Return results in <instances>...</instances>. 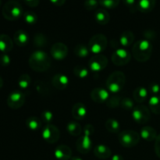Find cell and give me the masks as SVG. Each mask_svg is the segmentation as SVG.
I'll return each mask as SVG.
<instances>
[{
    "label": "cell",
    "mask_w": 160,
    "mask_h": 160,
    "mask_svg": "<svg viewBox=\"0 0 160 160\" xmlns=\"http://www.w3.org/2000/svg\"><path fill=\"white\" fill-rule=\"evenodd\" d=\"M152 48V45L148 40H146V39L139 40L133 45V56L138 62H147L151 58Z\"/></svg>",
    "instance_id": "cell-1"
},
{
    "label": "cell",
    "mask_w": 160,
    "mask_h": 160,
    "mask_svg": "<svg viewBox=\"0 0 160 160\" xmlns=\"http://www.w3.org/2000/svg\"><path fill=\"white\" fill-rule=\"evenodd\" d=\"M29 66L35 71H45L51 66V59L45 52L38 50L33 52L30 56Z\"/></svg>",
    "instance_id": "cell-2"
},
{
    "label": "cell",
    "mask_w": 160,
    "mask_h": 160,
    "mask_svg": "<svg viewBox=\"0 0 160 160\" xmlns=\"http://www.w3.org/2000/svg\"><path fill=\"white\" fill-rule=\"evenodd\" d=\"M2 16L8 20H17L23 15V7L16 0H9L2 7Z\"/></svg>",
    "instance_id": "cell-3"
},
{
    "label": "cell",
    "mask_w": 160,
    "mask_h": 160,
    "mask_svg": "<svg viewBox=\"0 0 160 160\" xmlns=\"http://www.w3.org/2000/svg\"><path fill=\"white\" fill-rule=\"evenodd\" d=\"M126 77L121 71H114L111 73L106 81L107 90L111 93H118L124 87Z\"/></svg>",
    "instance_id": "cell-4"
},
{
    "label": "cell",
    "mask_w": 160,
    "mask_h": 160,
    "mask_svg": "<svg viewBox=\"0 0 160 160\" xmlns=\"http://www.w3.org/2000/svg\"><path fill=\"white\" fill-rule=\"evenodd\" d=\"M141 136L137 131L133 130H126L120 132L118 140L120 145L125 148H132L140 142Z\"/></svg>",
    "instance_id": "cell-5"
},
{
    "label": "cell",
    "mask_w": 160,
    "mask_h": 160,
    "mask_svg": "<svg viewBox=\"0 0 160 160\" xmlns=\"http://www.w3.org/2000/svg\"><path fill=\"white\" fill-rule=\"evenodd\" d=\"M107 38L102 34H95L91 38L88 42V48L90 52L94 54H100L102 52L104 51L107 47Z\"/></svg>",
    "instance_id": "cell-6"
},
{
    "label": "cell",
    "mask_w": 160,
    "mask_h": 160,
    "mask_svg": "<svg viewBox=\"0 0 160 160\" xmlns=\"http://www.w3.org/2000/svg\"><path fill=\"white\" fill-rule=\"evenodd\" d=\"M150 111L148 107L142 105L134 106L132 112V117L134 121L139 124H145L150 120Z\"/></svg>",
    "instance_id": "cell-7"
},
{
    "label": "cell",
    "mask_w": 160,
    "mask_h": 160,
    "mask_svg": "<svg viewBox=\"0 0 160 160\" xmlns=\"http://www.w3.org/2000/svg\"><path fill=\"white\" fill-rule=\"evenodd\" d=\"M42 138L46 142L54 144L58 142L60 137L59 130L53 124H45L42 132Z\"/></svg>",
    "instance_id": "cell-8"
},
{
    "label": "cell",
    "mask_w": 160,
    "mask_h": 160,
    "mask_svg": "<svg viewBox=\"0 0 160 160\" xmlns=\"http://www.w3.org/2000/svg\"><path fill=\"white\" fill-rule=\"evenodd\" d=\"M131 59V53L124 48H117L112 55V62L114 65L122 67L130 62Z\"/></svg>",
    "instance_id": "cell-9"
},
{
    "label": "cell",
    "mask_w": 160,
    "mask_h": 160,
    "mask_svg": "<svg viewBox=\"0 0 160 160\" xmlns=\"http://www.w3.org/2000/svg\"><path fill=\"white\" fill-rule=\"evenodd\" d=\"M8 106L12 109H18L23 106L25 102V95L20 91L11 92L7 98Z\"/></svg>",
    "instance_id": "cell-10"
},
{
    "label": "cell",
    "mask_w": 160,
    "mask_h": 160,
    "mask_svg": "<svg viewBox=\"0 0 160 160\" xmlns=\"http://www.w3.org/2000/svg\"><path fill=\"white\" fill-rule=\"evenodd\" d=\"M108 65V59L105 56L101 54L95 55L88 62L89 68L93 72H99L104 70Z\"/></svg>",
    "instance_id": "cell-11"
},
{
    "label": "cell",
    "mask_w": 160,
    "mask_h": 160,
    "mask_svg": "<svg viewBox=\"0 0 160 160\" xmlns=\"http://www.w3.org/2000/svg\"><path fill=\"white\" fill-rule=\"evenodd\" d=\"M68 54V48L62 42L53 44L51 48V56L56 60H62L65 59Z\"/></svg>",
    "instance_id": "cell-12"
},
{
    "label": "cell",
    "mask_w": 160,
    "mask_h": 160,
    "mask_svg": "<svg viewBox=\"0 0 160 160\" xmlns=\"http://www.w3.org/2000/svg\"><path fill=\"white\" fill-rule=\"evenodd\" d=\"M93 142L91 137L82 135L76 142V148L81 154H87L92 149Z\"/></svg>",
    "instance_id": "cell-13"
},
{
    "label": "cell",
    "mask_w": 160,
    "mask_h": 160,
    "mask_svg": "<svg viewBox=\"0 0 160 160\" xmlns=\"http://www.w3.org/2000/svg\"><path fill=\"white\" fill-rule=\"evenodd\" d=\"M109 97V92L103 88H95L91 92V98L97 103L106 102Z\"/></svg>",
    "instance_id": "cell-14"
},
{
    "label": "cell",
    "mask_w": 160,
    "mask_h": 160,
    "mask_svg": "<svg viewBox=\"0 0 160 160\" xmlns=\"http://www.w3.org/2000/svg\"><path fill=\"white\" fill-rule=\"evenodd\" d=\"M54 156L58 160H70L72 158V150L67 145H59L55 150Z\"/></svg>",
    "instance_id": "cell-15"
},
{
    "label": "cell",
    "mask_w": 160,
    "mask_h": 160,
    "mask_svg": "<svg viewBox=\"0 0 160 160\" xmlns=\"http://www.w3.org/2000/svg\"><path fill=\"white\" fill-rule=\"evenodd\" d=\"M52 84L54 88L58 90H63L66 89L69 85V78L62 73H57L55 75L52 81Z\"/></svg>",
    "instance_id": "cell-16"
},
{
    "label": "cell",
    "mask_w": 160,
    "mask_h": 160,
    "mask_svg": "<svg viewBox=\"0 0 160 160\" xmlns=\"http://www.w3.org/2000/svg\"><path fill=\"white\" fill-rule=\"evenodd\" d=\"M88 109L83 103H76L72 108V116L75 120H83L87 116Z\"/></svg>",
    "instance_id": "cell-17"
},
{
    "label": "cell",
    "mask_w": 160,
    "mask_h": 160,
    "mask_svg": "<svg viewBox=\"0 0 160 160\" xmlns=\"http://www.w3.org/2000/svg\"><path fill=\"white\" fill-rule=\"evenodd\" d=\"M94 154L100 159H106L112 156V151L110 148L105 145H98L94 148Z\"/></svg>",
    "instance_id": "cell-18"
},
{
    "label": "cell",
    "mask_w": 160,
    "mask_h": 160,
    "mask_svg": "<svg viewBox=\"0 0 160 160\" xmlns=\"http://www.w3.org/2000/svg\"><path fill=\"white\" fill-rule=\"evenodd\" d=\"M95 20L98 23L101 25L107 24L110 20V15L104 8L97 9L95 12Z\"/></svg>",
    "instance_id": "cell-19"
},
{
    "label": "cell",
    "mask_w": 160,
    "mask_h": 160,
    "mask_svg": "<svg viewBox=\"0 0 160 160\" xmlns=\"http://www.w3.org/2000/svg\"><path fill=\"white\" fill-rule=\"evenodd\" d=\"M13 42L7 34H0V51L3 53H7L12 49Z\"/></svg>",
    "instance_id": "cell-20"
},
{
    "label": "cell",
    "mask_w": 160,
    "mask_h": 160,
    "mask_svg": "<svg viewBox=\"0 0 160 160\" xmlns=\"http://www.w3.org/2000/svg\"><path fill=\"white\" fill-rule=\"evenodd\" d=\"M156 0H138L137 3V9L142 12H149L154 9Z\"/></svg>",
    "instance_id": "cell-21"
},
{
    "label": "cell",
    "mask_w": 160,
    "mask_h": 160,
    "mask_svg": "<svg viewBox=\"0 0 160 160\" xmlns=\"http://www.w3.org/2000/svg\"><path fill=\"white\" fill-rule=\"evenodd\" d=\"M13 40L16 45L18 46H25L29 42V35L23 30H18L14 34Z\"/></svg>",
    "instance_id": "cell-22"
},
{
    "label": "cell",
    "mask_w": 160,
    "mask_h": 160,
    "mask_svg": "<svg viewBox=\"0 0 160 160\" xmlns=\"http://www.w3.org/2000/svg\"><path fill=\"white\" fill-rule=\"evenodd\" d=\"M141 138L145 139L148 142H152L156 140L157 138V133H156V129L150 126H145L142 128L140 132Z\"/></svg>",
    "instance_id": "cell-23"
},
{
    "label": "cell",
    "mask_w": 160,
    "mask_h": 160,
    "mask_svg": "<svg viewBox=\"0 0 160 160\" xmlns=\"http://www.w3.org/2000/svg\"><path fill=\"white\" fill-rule=\"evenodd\" d=\"M148 96V89L144 87H138L134 89L133 97L134 99L138 103H142L147 99Z\"/></svg>",
    "instance_id": "cell-24"
},
{
    "label": "cell",
    "mask_w": 160,
    "mask_h": 160,
    "mask_svg": "<svg viewBox=\"0 0 160 160\" xmlns=\"http://www.w3.org/2000/svg\"><path fill=\"white\" fill-rule=\"evenodd\" d=\"M134 41V35L132 31H125L120 35L119 38V42L122 46L128 47L133 44Z\"/></svg>",
    "instance_id": "cell-25"
},
{
    "label": "cell",
    "mask_w": 160,
    "mask_h": 160,
    "mask_svg": "<svg viewBox=\"0 0 160 160\" xmlns=\"http://www.w3.org/2000/svg\"><path fill=\"white\" fill-rule=\"evenodd\" d=\"M149 109L153 113L160 114V96L159 95H153L150 98L148 101Z\"/></svg>",
    "instance_id": "cell-26"
},
{
    "label": "cell",
    "mask_w": 160,
    "mask_h": 160,
    "mask_svg": "<svg viewBox=\"0 0 160 160\" xmlns=\"http://www.w3.org/2000/svg\"><path fill=\"white\" fill-rule=\"evenodd\" d=\"M73 52H74V54L78 57L84 58L88 56L90 53V49L88 48V45H86L83 43H79L75 46Z\"/></svg>",
    "instance_id": "cell-27"
},
{
    "label": "cell",
    "mask_w": 160,
    "mask_h": 160,
    "mask_svg": "<svg viewBox=\"0 0 160 160\" xmlns=\"http://www.w3.org/2000/svg\"><path fill=\"white\" fill-rule=\"evenodd\" d=\"M67 130L72 136H79L83 132L82 128L78 123L74 121L70 122L67 126Z\"/></svg>",
    "instance_id": "cell-28"
},
{
    "label": "cell",
    "mask_w": 160,
    "mask_h": 160,
    "mask_svg": "<svg viewBox=\"0 0 160 160\" xmlns=\"http://www.w3.org/2000/svg\"><path fill=\"white\" fill-rule=\"evenodd\" d=\"M106 128L107 129L108 131L111 133H118L120 132V123L117 121V120L113 118H109L106 120Z\"/></svg>",
    "instance_id": "cell-29"
},
{
    "label": "cell",
    "mask_w": 160,
    "mask_h": 160,
    "mask_svg": "<svg viewBox=\"0 0 160 160\" xmlns=\"http://www.w3.org/2000/svg\"><path fill=\"white\" fill-rule=\"evenodd\" d=\"M26 125L30 130L33 131H38L42 127V121L35 117H31L27 119Z\"/></svg>",
    "instance_id": "cell-30"
},
{
    "label": "cell",
    "mask_w": 160,
    "mask_h": 160,
    "mask_svg": "<svg viewBox=\"0 0 160 160\" xmlns=\"http://www.w3.org/2000/svg\"><path fill=\"white\" fill-rule=\"evenodd\" d=\"M35 88L36 91L38 92L40 95H48L49 93L51 92L49 87L46 84V83L42 82V81H37L35 83Z\"/></svg>",
    "instance_id": "cell-31"
},
{
    "label": "cell",
    "mask_w": 160,
    "mask_h": 160,
    "mask_svg": "<svg viewBox=\"0 0 160 160\" xmlns=\"http://www.w3.org/2000/svg\"><path fill=\"white\" fill-rule=\"evenodd\" d=\"M23 20L26 22L28 24L33 25L35 24L38 21V16L33 11H27V12H23Z\"/></svg>",
    "instance_id": "cell-32"
},
{
    "label": "cell",
    "mask_w": 160,
    "mask_h": 160,
    "mask_svg": "<svg viewBox=\"0 0 160 160\" xmlns=\"http://www.w3.org/2000/svg\"><path fill=\"white\" fill-rule=\"evenodd\" d=\"M88 70L84 66L77 65L73 68V73L75 74V76H77L79 78H81V79L87 78L88 76Z\"/></svg>",
    "instance_id": "cell-33"
},
{
    "label": "cell",
    "mask_w": 160,
    "mask_h": 160,
    "mask_svg": "<svg viewBox=\"0 0 160 160\" xmlns=\"http://www.w3.org/2000/svg\"><path fill=\"white\" fill-rule=\"evenodd\" d=\"M18 85L20 86V88L26 89L30 86L31 83V78L27 73L21 74L18 78Z\"/></svg>",
    "instance_id": "cell-34"
},
{
    "label": "cell",
    "mask_w": 160,
    "mask_h": 160,
    "mask_svg": "<svg viewBox=\"0 0 160 160\" xmlns=\"http://www.w3.org/2000/svg\"><path fill=\"white\" fill-rule=\"evenodd\" d=\"M47 42H48L47 38L42 33H38V34H36L34 35V44L35 46L39 47V48L45 47L47 45Z\"/></svg>",
    "instance_id": "cell-35"
},
{
    "label": "cell",
    "mask_w": 160,
    "mask_h": 160,
    "mask_svg": "<svg viewBox=\"0 0 160 160\" xmlns=\"http://www.w3.org/2000/svg\"><path fill=\"white\" fill-rule=\"evenodd\" d=\"M120 0H98L99 5H101L104 9H115L120 4Z\"/></svg>",
    "instance_id": "cell-36"
},
{
    "label": "cell",
    "mask_w": 160,
    "mask_h": 160,
    "mask_svg": "<svg viewBox=\"0 0 160 160\" xmlns=\"http://www.w3.org/2000/svg\"><path fill=\"white\" fill-rule=\"evenodd\" d=\"M121 100L120 96H110L106 102V106L109 108H117L120 106Z\"/></svg>",
    "instance_id": "cell-37"
},
{
    "label": "cell",
    "mask_w": 160,
    "mask_h": 160,
    "mask_svg": "<svg viewBox=\"0 0 160 160\" xmlns=\"http://www.w3.org/2000/svg\"><path fill=\"white\" fill-rule=\"evenodd\" d=\"M41 118H42V120H43L45 124H50L51 122L53 120L54 115H53V113L51 111L45 110L42 112V114H41Z\"/></svg>",
    "instance_id": "cell-38"
},
{
    "label": "cell",
    "mask_w": 160,
    "mask_h": 160,
    "mask_svg": "<svg viewBox=\"0 0 160 160\" xmlns=\"http://www.w3.org/2000/svg\"><path fill=\"white\" fill-rule=\"evenodd\" d=\"M98 5H99L98 0H85L84 2V8L89 11L97 9Z\"/></svg>",
    "instance_id": "cell-39"
},
{
    "label": "cell",
    "mask_w": 160,
    "mask_h": 160,
    "mask_svg": "<svg viewBox=\"0 0 160 160\" xmlns=\"http://www.w3.org/2000/svg\"><path fill=\"white\" fill-rule=\"evenodd\" d=\"M120 106L123 109H126V110H131L134 108V103L133 100L130 98H122Z\"/></svg>",
    "instance_id": "cell-40"
},
{
    "label": "cell",
    "mask_w": 160,
    "mask_h": 160,
    "mask_svg": "<svg viewBox=\"0 0 160 160\" xmlns=\"http://www.w3.org/2000/svg\"><path fill=\"white\" fill-rule=\"evenodd\" d=\"M148 92L153 95H158L160 92V85L156 82H152L148 85Z\"/></svg>",
    "instance_id": "cell-41"
},
{
    "label": "cell",
    "mask_w": 160,
    "mask_h": 160,
    "mask_svg": "<svg viewBox=\"0 0 160 160\" xmlns=\"http://www.w3.org/2000/svg\"><path fill=\"white\" fill-rule=\"evenodd\" d=\"M122 1L131 12H134L137 9V0H122Z\"/></svg>",
    "instance_id": "cell-42"
},
{
    "label": "cell",
    "mask_w": 160,
    "mask_h": 160,
    "mask_svg": "<svg viewBox=\"0 0 160 160\" xmlns=\"http://www.w3.org/2000/svg\"><path fill=\"white\" fill-rule=\"evenodd\" d=\"M94 132H95V128L92 124L85 125L84 129H83V134H84L83 135L91 137L94 134Z\"/></svg>",
    "instance_id": "cell-43"
},
{
    "label": "cell",
    "mask_w": 160,
    "mask_h": 160,
    "mask_svg": "<svg viewBox=\"0 0 160 160\" xmlns=\"http://www.w3.org/2000/svg\"><path fill=\"white\" fill-rule=\"evenodd\" d=\"M10 57L6 53H4V54H2L0 56V63H1V65L2 67H7V66H9V63H10Z\"/></svg>",
    "instance_id": "cell-44"
},
{
    "label": "cell",
    "mask_w": 160,
    "mask_h": 160,
    "mask_svg": "<svg viewBox=\"0 0 160 160\" xmlns=\"http://www.w3.org/2000/svg\"><path fill=\"white\" fill-rule=\"evenodd\" d=\"M144 36H145L146 40H148L150 42V40L152 39L156 38V32L152 30H146V31L144 32Z\"/></svg>",
    "instance_id": "cell-45"
},
{
    "label": "cell",
    "mask_w": 160,
    "mask_h": 160,
    "mask_svg": "<svg viewBox=\"0 0 160 160\" xmlns=\"http://www.w3.org/2000/svg\"><path fill=\"white\" fill-rule=\"evenodd\" d=\"M155 152L159 158H160V134L157 136L155 143Z\"/></svg>",
    "instance_id": "cell-46"
},
{
    "label": "cell",
    "mask_w": 160,
    "mask_h": 160,
    "mask_svg": "<svg viewBox=\"0 0 160 160\" xmlns=\"http://www.w3.org/2000/svg\"><path fill=\"white\" fill-rule=\"evenodd\" d=\"M25 4L28 5L30 7H36L40 3V0H23Z\"/></svg>",
    "instance_id": "cell-47"
},
{
    "label": "cell",
    "mask_w": 160,
    "mask_h": 160,
    "mask_svg": "<svg viewBox=\"0 0 160 160\" xmlns=\"http://www.w3.org/2000/svg\"><path fill=\"white\" fill-rule=\"evenodd\" d=\"M49 1L56 6H62L66 2V0H49Z\"/></svg>",
    "instance_id": "cell-48"
},
{
    "label": "cell",
    "mask_w": 160,
    "mask_h": 160,
    "mask_svg": "<svg viewBox=\"0 0 160 160\" xmlns=\"http://www.w3.org/2000/svg\"><path fill=\"white\" fill-rule=\"evenodd\" d=\"M111 160H124V159H123V157L121 156V155L115 154L112 156V159H111Z\"/></svg>",
    "instance_id": "cell-49"
},
{
    "label": "cell",
    "mask_w": 160,
    "mask_h": 160,
    "mask_svg": "<svg viewBox=\"0 0 160 160\" xmlns=\"http://www.w3.org/2000/svg\"><path fill=\"white\" fill-rule=\"evenodd\" d=\"M70 160H83V159H81L80 157H77V156H74V157H72Z\"/></svg>",
    "instance_id": "cell-50"
},
{
    "label": "cell",
    "mask_w": 160,
    "mask_h": 160,
    "mask_svg": "<svg viewBox=\"0 0 160 160\" xmlns=\"http://www.w3.org/2000/svg\"><path fill=\"white\" fill-rule=\"evenodd\" d=\"M3 86V80L2 78H1V76H0V89L2 88V87Z\"/></svg>",
    "instance_id": "cell-51"
},
{
    "label": "cell",
    "mask_w": 160,
    "mask_h": 160,
    "mask_svg": "<svg viewBox=\"0 0 160 160\" xmlns=\"http://www.w3.org/2000/svg\"><path fill=\"white\" fill-rule=\"evenodd\" d=\"M2 6V0H0V7H1Z\"/></svg>",
    "instance_id": "cell-52"
}]
</instances>
